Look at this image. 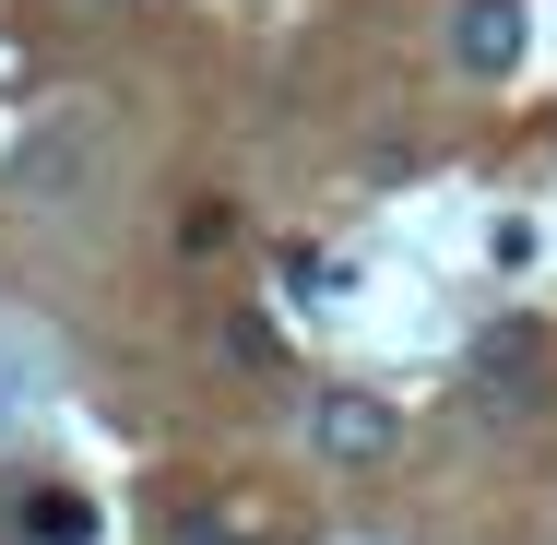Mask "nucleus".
I'll return each instance as SVG.
<instances>
[{
    "mask_svg": "<svg viewBox=\"0 0 557 545\" xmlns=\"http://www.w3.org/2000/svg\"><path fill=\"white\" fill-rule=\"evenodd\" d=\"M178 249H190V261H202V249H237V214H225V202H190V225H178Z\"/></svg>",
    "mask_w": 557,
    "mask_h": 545,
    "instance_id": "nucleus-6",
    "label": "nucleus"
},
{
    "mask_svg": "<svg viewBox=\"0 0 557 545\" xmlns=\"http://www.w3.org/2000/svg\"><path fill=\"white\" fill-rule=\"evenodd\" d=\"M36 416H48V344L0 321V438H24Z\"/></svg>",
    "mask_w": 557,
    "mask_h": 545,
    "instance_id": "nucleus-5",
    "label": "nucleus"
},
{
    "mask_svg": "<svg viewBox=\"0 0 557 545\" xmlns=\"http://www.w3.org/2000/svg\"><path fill=\"white\" fill-rule=\"evenodd\" d=\"M96 154H108V119L96 108H48V119H24V143H12V190H24V202H72V190L96 178Z\"/></svg>",
    "mask_w": 557,
    "mask_h": 545,
    "instance_id": "nucleus-1",
    "label": "nucleus"
},
{
    "mask_svg": "<svg viewBox=\"0 0 557 545\" xmlns=\"http://www.w3.org/2000/svg\"><path fill=\"white\" fill-rule=\"evenodd\" d=\"M474 392H486V416H534V392H546V332L498 321L474 344Z\"/></svg>",
    "mask_w": 557,
    "mask_h": 545,
    "instance_id": "nucleus-4",
    "label": "nucleus"
},
{
    "mask_svg": "<svg viewBox=\"0 0 557 545\" xmlns=\"http://www.w3.org/2000/svg\"><path fill=\"white\" fill-rule=\"evenodd\" d=\"M522 48H534V12H522V0H450V72H462V84L522 72Z\"/></svg>",
    "mask_w": 557,
    "mask_h": 545,
    "instance_id": "nucleus-3",
    "label": "nucleus"
},
{
    "mask_svg": "<svg viewBox=\"0 0 557 545\" xmlns=\"http://www.w3.org/2000/svg\"><path fill=\"white\" fill-rule=\"evenodd\" d=\"M309 450L344 462V474H368V462L404 450V416H392L380 392H321V404H309Z\"/></svg>",
    "mask_w": 557,
    "mask_h": 545,
    "instance_id": "nucleus-2",
    "label": "nucleus"
}]
</instances>
